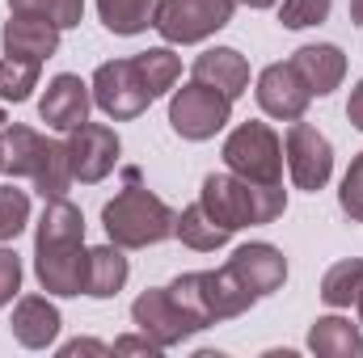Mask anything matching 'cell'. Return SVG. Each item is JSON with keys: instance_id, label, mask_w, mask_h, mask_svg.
<instances>
[{"instance_id": "6da1fadb", "label": "cell", "mask_w": 363, "mask_h": 358, "mask_svg": "<svg viewBox=\"0 0 363 358\" xmlns=\"http://www.w3.org/2000/svg\"><path fill=\"white\" fill-rule=\"evenodd\" d=\"M85 270H89V249H85V215L77 202L47 198L38 232H34V274L43 291L51 295H81L85 291Z\"/></svg>"}, {"instance_id": "7a4b0ae2", "label": "cell", "mask_w": 363, "mask_h": 358, "mask_svg": "<svg viewBox=\"0 0 363 358\" xmlns=\"http://www.w3.org/2000/svg\"><path fill=\"white\" fill-rule=\"evenodd\" d=\"M101 224L106 236L123 249H148L174 236L178 215L169 211L165 198H157L148 185H140V173H127V190H118L106 207H101Z\"/></svg>"}, {"instance_id": "3957f363", "label": "cell", "mask_w": 363, "mask_h": 358, "mask_svg": "<svg viewBox=\"0 0 363 358\" xmlns=\"http://www.w3.org/2000/svg\"><path fill=\"white\" fill-rule=\"evenodd\" d=\"M199 202L228 228H254V224H274L287 211V190L283 185H258L237 173H207Z\"/></svg>"}, {"instance_id": "277c9868", "label": "cell", "mask_w": 363, "mask_h": 358, "mask_svg": "<svg viewBox=\"0 0 363 358\" xmlns=\"http://www.w3.org/2000/svg\"><path fill=\"white\" fill-rule=\"evenodd\" d=\"M4 173L9 178L34 181L43 198H60L72 185V165H68V144L38 135L26 122L4 127Z\"/></svg>"}, {"instance_id": "5b68a950", "label": "cell", "mask_w": 363, "mask_h": 358, "mask_svg": "<svg viewBox=\"0 0 363 358\" xmlns=\"http://www.w3.org/2000/svg\"><path fill=\"white\" fill-rule=\"evenodd\" d=\"M224 165L228 173L258 185H283V144L267 122H241L224 139Z\"/></svg>"}, {"instance_id": "8992f818", "label": "cell", "mask_w": 363, "mask_h": 358, "mask_svg": "<svg viewBox=\"0 0 363 358\" xmlns=\"http://www.w3.org/2000/svg\"><path fill=\"white\" fill-rule=\"evenodd\" d=\"M131 321H135V329L148 333L161 350L182 346L186 337H194V333L203 329V321L182 304L169 287H148V291L131 304Z\"/></svg>"}, {"instance_id": "52a82bcc", "label": "cell", "mask_w": 363, "mask_h": 358, "mask_svg": "<svg viewBox=\"0 0 363 358\" xmlns=\"http://www.w3.org/2000/svg\"><path fill=\"white\" fill-rule=\"evenodd\" d=\"M228 118H233V97H224L220 89H211L203 81L182 85L174 93V101H169V127L190 144L211 139L216 131H224Z\"/></svg>"}, {"instance_id": "ba28073f", "label": "cell", "mask_w": 363, "mask_h": 358, "mask_svg": "<svg viewBox=\"0 0 363 358\" xmlns=\"http://www.w3.org/2000/svg\"><path fill=\"white\" fill-rule=\"evenodd\" d=\"M93 101L101 105V114H110L114 122H127V118H140L157 97L148 89L144 72L135 59H110L93 72Z\"/></svg>"}, {"instance_id": "9c48e42d", "label": "cell", "mask_w": 363, "mask_h": 358, "mask_svg": "<svg viewBox=\"0 0 363 358\" xmlns=\"http://www.w3.org/2000/svg\"><path fill=\"white\" fill-rule=\"evenodd\" d=\"M241 0H161L157 30L165 42H203L233 21Z\"/></svg>"}, {"instance_id": "30bf717a", "label": "cell", "mask_w": 363, "mask_h": 358, "mask_svg": "<svg viewBox=\"0 0 363 358\" xmlns=\"http://www.w3.org/2000/svg\"><path fill=\"white\" fill-rule=\"evenodd\" d=\"M283 156H287L291 181L300 190H308V194H317L330 181V173H334V148H330V139L313 122H304V118L291 122V131L283 139Z\"/></svg>"}, {"instance_id": "8fae6325", "label": "cell", "mask_w": 363, "mask_h": 358, "mask_svg": "<svg viewBox=\"0 0 363 358\" xmlns=\"http://www.w3.org/2000/svg\"><path fill=\"white\" fill-rule=\"evenodd\" d=\"M224 270L233 274V282H237L254 304L267 299V295H274V291L287 282V258H283L274 245H267V241L241 245V249L224 262Z\"/></svg>"}, {"instance_id": "7c38bea8", "label": "cell", "mask_w": 363, "mask_h": 358, "mask_svg": "<svg viewBox=\"0 0 363 358\" xmlns=\"http://www.w3.org/2000/svg\"><path fill=\"white\" fill-rule=\"evenodd\" d=\"M68 165L72 181H101L118 165V135L106 122H81L77 131H68Z\"/></svg>"}, {"instance_id": "4fadbf2b", "label": "cell", "mask_w": 363, "mask_h": 358, "mask_svg": "<svg viewBox=\"0 0 363 358\" xmlns=\"http://www.w3.org/2000/svg\"><path fill=\"white\" fill-rule=\"evenodd\" d=\"M258 105L279 118V122H296V118H304V110H308V101H313V89L304 85V76L291 68V64H271V68H262V76H258Z\"/></svg>"}, {"instance_id": "5bb4252c", "label": "cell", "mask_w": 363, "mask_h": 358, "mask_svg": "<svg viewBox=\"0 0 363 358\" xmlns=\"http://www.w3.org/2000/svg\"><path fill=\"white\" fill-rule=\"evenodd\" d=\"M89 105H93V89L81 81V76H72V72H60L47 93H43V101H38V114H43V122L47 127H55V131H77L81 122H89Z\"/></svg>"}, {"instance_id": "9a60e30c", "label": "cell", "mask_w": 363, "mask_h": 358, "mask_svg": "<svg viewBox=\"0 0 363 358\" xmlns=\"http://www.w3.org/2000/svg\"><path fill=\"white\" fill-rule=\"evenodd\" d=\"M60 25L51 17H38V13H13L4 21V55H17V59H30V64H43L60 51Z\"/></svg>"}, {"instance_id": "2e32d148", "label": "cell", "mask_w": 363, "mask_h": 358, "mask_svg": "<svg viewBox=\"0 0 363 358\" xmlns=\"http://www.w3.org/2000/svg\"><path fill=\"white\" fill-rule=\"evenodd\" d=\"M60 308L51 304V299H43V295H26V299H17V308H13V321H9V329H13V337L26 346V350H47L55 337H60Z\"/></svg>"}, {"instance_id": "e0dca14e", "label": "cell", "mask_w": 363, "mask_h": 358, "mask_svg": "<svg viewBox=\"0 0 363 358\" xmlns=\"http://www.w3.org/2000/svg\"><path fill=\"white\" fill-rule=\"evenodd\" d=\"M287 64L304 76V85L313 89V97L334 93L342 85V76H347V55H342L334 42H308V47H300Z\"/></svg>"}, {"instance_id": "ac0fdd59", "label": "cell", "mask_w": 363, "mask_h": 358, "mask_svg": "<svg viewBox=\"0 0 363 358\" xmlns=\"http://www.w3.org/2000/svg\"><path fill=\"white\" fill-rule=\"evenodd\" d=\"M194 81H203V85H211V89H220L224 97L237 101L250 89V64L233 47H211V51H203L194 59Z\"/></svg>"}, {"instance_id": "d6986e66", "label": "cell", "mask_w": 363, "mask_h": 358, "mask_svg": "<svg viewBox=\"0 0 363 358\" xmlns=\"http://www.w3.org/2000/svg\"><path fill=\"white\" fill-rule=\"evenodd\" d=\"M308 350L317 358H359L363 354V333L359 325L342 316H317L308 329Z\"/></svg>"}, {"instance_id": "ffe728a7", "label": "cell", "mask_w": 363, "mask_h": 358, "mask_svg": "<svg viewBox=\"0 0 363 358\" xmlns=\"http://www.w3.org/2000/svg\"><path fill=\"white\" fill-rule=\"evenodd\" d=\"M127 258H123V245H97L89 249V270H85V295L93 299H114L127 282Z\"/></svg>"}, {"instance_id": "44dd1931", "label": "cell", "mask_w": 363, "mask_h": 358, "mask_svg": "<svg viewBox=\"0 0 363 358\" xmlns=\"http://www.w3.org/2000/svg\"><path fill=\"white\" fill-rule=\"evenodd\" d=\"M174 236H182V245L186 249H199V253H211V249H220V245H228V228L203 207V202H190L186 211L178 215V224H174Z\"/></svg>"}, {"instance_id": "7402d4cb", "label": "cell", "mask_w": 363, "mask_h": 358, "mask_svg": "<svg viewBox=\"0 0 363 358\" xmlns=\"http://www.w3.org/2000/svg\"><path fill=\"white\" fill-rule=\"evenodd\" d=\"M157 8L161 0H97V13H101V25L110 34H144L148 25H157Z\"/></svg>"}, {"instance_id": "603a6c76", "label": "cell", "mask_w": 363, "mask_h": 358, "mask_svg": "<svg viewBox=\"0 0 363 358\" xmlns=\"http://www.w3.org/2000/svg\"><path fill=\"white\" fill-rule=\"evenodd\" d=\"M359 291H363V258H347V262L330 266L325 278H321V299L330 308H351L359 299Z\"/></svg>"}, {"instance_id": "cb8c5ba5", "label": "cell", "mask_w": 363, "mask_h": 358, "mask_svg": "<svg viewBox=\"0 0 363 358\" xmlns=\"http://www.w3.org/2000/svg\"><path fill=\"white\" fill-rule=\"evenodd\" d=\"M135 64H140V72H144V81H148L152 97L169 93L174 85H178V76H182V64H178V55H174L169 47H152V51H140V55H135Z\"/></svg>"}, {"instance_id": "d4e9b609", "label": "cell", "mask_w": 363, "mask_h": 358, "mask_svg": "<svg viewBox=\"0 0 363 358\" xmlns=\"http://www.w3.org/2000/svg\"><path fill=\"white\" fill-rule=\"evenodd\" d=\"M38 68H43V64L4 55V59H0V101H26L30 93L38 89Z\"/></svg>"}, {"instance_id": "484cf974", "label": "cell", "mask_w": 363, "mask_h": 358, "mask_svg": "<svg viewBox=\"0 0 363 358\" xmlns=\"http://www.w3.org/2000/svg\"><path fill=\"white\" fill-rule=\"evenodd\" d=\"M13 13H38V17H51L60 30H72L81 25L85 17V0H9Z\"/></svg>"}, {"instance_id": "4316f807", "label": "cell", "mask_w": 363, "mask_h": 358, "mask_svg": "<svg viewBox=\"0 0 363 358\" xmlns=\"http://www.w3.org/2000/svg\"><path fill=\"white\" fill-rule=\"evenodd\" d=\"M26 224H30V194L17 185H0V241L21 236Z\"/></svg>"}, {"instance_id": "83f0119b", "label": "cell", "mask_w": 363, "mask_h": 358, "mask_svg": "<svg viewBox=\"0 0 363 358\" xmlns=\"http://www.w3.org/2000/svg\"><path fill=\"white\" fill-rule=\"evenodd\" d=\"M330 17V0H283L279 8V21L287 30H308V25H321Z\"/></svg>"}, {"instance_id": "f1b7e54d", "label": "cell", "mask_w": 363, "mask_h": 358, "mask_svg": "<svg viewBox=\"0 0 363 358\" xmlns=\"http://www.w3.org/2000/svg\"><path fill=\"white\" fill-rule=\"evenodd\" d=\"M338 202H342V211H347L355 224H363V152L351 161V169H347V178H342Z\"/></svg>"}, {"instance_id": "f546056e", "label": "cell", "mask_w": 363, "mask_h": 358, "mask_svg": "<svg viewBox=\"0 0 363 358\" xmlns=\"http://www.w3.org/2000/svg\"><path fill=\"white\" fill-rule=\"evenodd\" d=\"M17 291H21V258L13 249H0V308L13 304Z\"/></svg>"}, {"instance_id": "4dcf8cb0", "label": "cell", "mask_w": 363, "mask_h": 358, "mask_svg": "<svg viewBox=\"0 0 363 358\" xmlns=\"http://www.w3.org/2000/svg\"><path fill=\"white\" fill-rule=\"evenodd\" d=\"M114 354H161V346H157V342H152V337H148V333H140V337H118V342H114Z\"/></svg>"}, {"instance_id": "1f68e13d", "label": "cell", "mask_w": 363, "mask_h": 358, "mask_svg": "<svg viewBox=\"0 0 363 358\" xmlns=\"http://www.w3.org/2000/svg\"><path fill=\"white\" fill-rule=\"evenodd\" d=\"M60 354H64V358H72V354H110V346H101V342H89V337H77V342H68Z\"/></svg>"}, {"instance_id": "d6a6232c", "label": "cell", "mask_w": 363, "mask_h": 358, "mask_svg": "<svg viewBox=\"0 0 363 358\" xmlns=\"http://www.w3.org/2000/svg\"><path fill=\"white\" fill-rule=\"evenodd\" d=\"M347 118H351V122H355V127L363 131V81L355 85V89H351V101H347Z\"/></svg>"}, {"instance_id": "836d02e7", "label": "cell", "mask_w": 363, "mask_h": 358, "mask_svg": "<svg viewBox=\"0 0 363 358\" xmlns=\"http://www.w3.org/2000/svg\"><path fill=\"white\" fill-rule=\"evenodd\" d=\"M351 21L363 25V0H351Z\"/></svg>"}, {"instance_id": "e575fe53", "label": "cell", "mask_w": 363, "mask_h": 358, "mask_svg": "<svg viewBox=\"0 0 363 358\" xmlns=\"http://www.w3.org/2000/svg\"><path fill=\"white\" fill-rule=\"evenodd\" d=\"M4 127H9V118H4V110H0V169H4Z\"/></svg>"}, {"instance_id": "d590c367", "label": "cell", "mask_w": 363, "mask_h": 358, "mask_svg": "<svg viewBox=\"0 0 363 358\" xmlns=\"http://www.w3.org/2000/svg\"><path fill=\"white\" fill-rule=\"evenodd\" d=\"M241 4H250V8H271L274 0H241Z\"/></svg>"}, {"instance_id": "8d00e7d4", "label": "cell", "mask_w": 363, "mask_h": 358, "mask_svg": "<svg viewBox=\"0 0 363 358\" xmlns=\"http://www.w3.org/2000/svg\"><path fill=\"white\" fill-rule=\"evenodd\" d=\"M355 308H359V325H363V291H359V299H355Z\"/></svg>"}]
</instances>
